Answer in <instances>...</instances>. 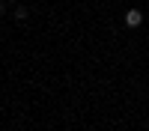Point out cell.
Here are the masks:
<instances>
[{"instance_id":"obj_3","label":"cell","mask_w":149,"mask_h":131,"mask_svg":"<svg viewBox=\"0 0 149 131\" xmlns=\"http://www.w3.org/2000/svg\"><path fill=\"white\" fill-rule=\"evenodd\" d=\"M9 3H18V0H9Z\"/></svg>"},{"instance_id":"obj_2","label":"cell","mask_w":149,"mask_h":131,"mask_svg":"<svg viewBox=\"0 0 149 131\" xmlns=\"http://www.w3.org/2000/svg\"><path fill=\"white\" fill-rule=\"evenodd\" d=\"M27 15H30V12L24 9V6H18V9H15V18H18V21H27Z\"/></svg>"},{"instance_id":"obj_1","label":"cell","mask_w":149,"mask_h":131,"mask_svg":"<svg viewBox=\"0 0 149 131\" xmlns=\"http://www.w3.org/2000/svg\"><path fill=\"white\" fill-rule=\"evenodd\" d=\"M125 24H128L131 30L140 27V24H143V12H140V9H128V12H125Z\"/></svg>"},{"instance_id":"obj_4","label":"cell","mask_w":149,"mask_h":131,"mask_svg":"<svg viewBox=\"0 0 149 131\" xmlns=\"http://www.w3.org/2000/svg\"><path fill=\"white\" fill-rule=\"evenodd\" d=\"M0 12H3V3H0Z\"/></svg>"}]
</instances>
